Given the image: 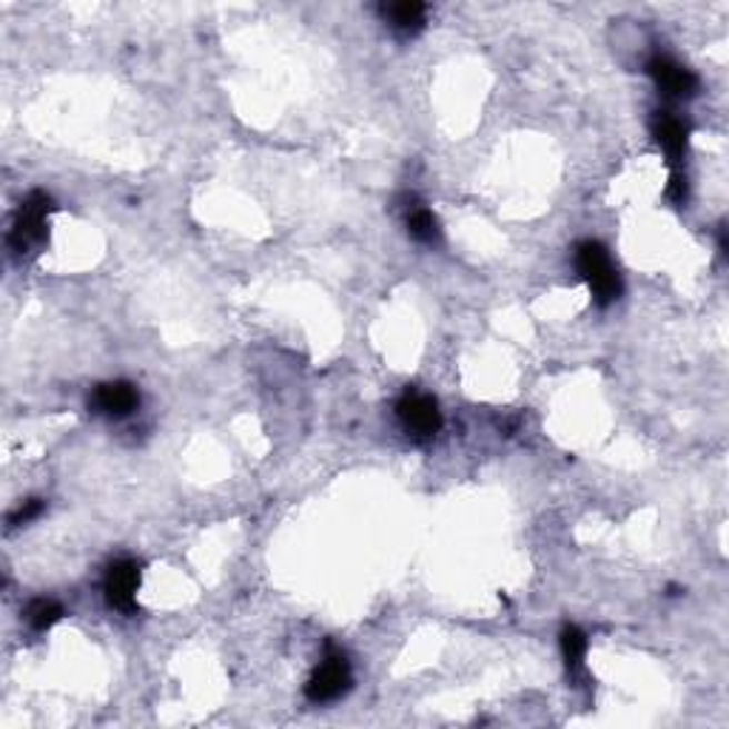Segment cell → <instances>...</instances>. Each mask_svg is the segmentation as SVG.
I'll list each match as a JSON object with an SVG mask.
<instances>
[{
	"mask_svg": "<svg viewBox=\"0 0 729 729\" xmlns=\"http://www.w3.org/2000/svg\"><path fill=\"white\" fill-rule=\"evenodd\" d=\"M576 271H579L581 280L587 282L590 288L592 300L596 306L607 308L621 297V277L619 268L612 266V257L601 242L596 240H585L576 246Z\"/></svg>",
	"mask_w": 729,
	"mask_h": 729,
	"instance_id": "1",
	"label": "cell"
},
{
	"mask_svg": "<svg viewBox=\"0 0 729 729\" xmlns=\"http://www.w3.org/2000/svg\"><path fill=\"white\" fill-rule=\"evenodd\" d=\"M52 211L54 202L46 191H32L27 200L20 202L12 231H9V246H12L14 254H27L29 248L46 240V220Z\"/></svg>",
	"mask_w": 729,
	"mask_h": 729,
	"instance_id": "2",
	"label": "cell"
},
{
	"mask_svg": "<svg viewBox=\"0 0 729 729\" xmlns=\"http://www.w3.org/2000/svg\"><path fill=\"white\" fill-rule=\"evenodd\" d=\"M397 417L410 437L417 439H433L442 428V410H439L437 399L422 391H413V388H408L399 397Z\"/></svg>",
	"mask_w": 729,
	"mask_h": 729,
	"instance_id": "3",
	"label": "cell"
},
{
	"mask_svg": "<svg viewBox=\"0 0 729 729\" xmlns=\"http://www.w3.org/2000/svg\"><path fill=\"white\" fill-rule=\"evenodd\" d=\"M351 690V665L342 652H328L322 665L313 670L306 683V696L311 703H328Z\"/></svg>",
	"mask_w": 729,
	"mask_h": 729,
	"instance_id": "4",
	"label": "cell"
},
{
	"mask_svg": "<svg viewBox=\"0 0 729 729\" xmlns=\"http://www.w3.org/2000/svg\"><path fill=\"white\" fill-rule=\"evenodd\" d=\"M137 587H140V565L134 559H118L111 561L109 570H106V601H109L114 610L131 612L137 610Z\"/></svg>",
	"mask_w": 729,
	"mask_h": 729,
	"instance_id": "5",
	"label": "cell"
},
{
	"mask_svg": "<svg viewBox=\"0 0 729 729\" xmlns=\"http://www.w3.org/2000/svg\"><path fill=\"white\" fill-rule=\"evenodd\" d=\"M89 408L106 419H126L140 408V391L126 379L103 382L91 391Z\"/></svg>",
	"mask_w": 729,
	"mask_h": 729,
	"instance_id": "6",
	"label": "cell"
},
{
	"mask_svg": "<svg viewBox=\"0 0 729 729\" xmlns=\"http://www.w3.org/2000/svg\"><path fill=\"white\" fill-rule=\"evenodd\" d=\"M647 74L656 80L658 91H661L665 98L687 100L698 94L696 74H692L690 69H683V66L676 63L672 58H667V54H656V58L647 63Z\"/></svg>",
	"mask_w": 729,
	"mask_h": 729,
	"instance_id": "7",
	"label": "cell"
},
{
	"mask_svg": "<svg viewBox=\"0 0 729 729\" xmlns=\"http://www.w3.org/2000/svg\"><path fill=\"white\" fill-rule=\"evenodd\" d=\"M652 137L667 154V163L672 171H683V154H687V140H690V126L676 118L672 111H656L652 118Z\"/></svg>",
	"mask_w": 729,
	"mask_h": 729,
	"instance_id": "8",
	"label": "cell"
},
{
	"mask_svg": "<svg viewBox=\"0 0 729 729\" xmlns=\"http://www.w3.org/2000/svg\"><path fill=\"white\" fill-rule=\"evenodd\" d=\"M425 14H428V9H425V3H417V0H402V3L382 7V18L399 34H417L425 27Z\"/></svg>",
	"mask_w": 729,
	"mask_h": 729,
	"instance_id": "9",
	"label": "cell"
},
{
	"mask_svg": "<svg viewBox=\"0 0 729 729\" xmlns=\"http://www.w3.org/2000/svg\"><path fill=\"white\" fill-rule=\"evenodd\" d=\"M405 226H408V234L417 242H422V246H433V242H439V237H442L437 217H433L430 209H425L422 202L408 206V211H405Z\"/></svg>",
	"mask_w": 729,
	"mask_h": 729,
	"instance_id": "10",
	"label": "cell"
},
{
	"mask_svg": "<svg viewBox=\"0 0 729 729\" xmlns=\"http://www.w3.org/2000/svg\"><path fill=\"white\" fill-rule=\"evenodd\" d=\"M561 656H565V665L570 676H579L585 670V658H587V636L576 625H567L559 636Z\"/></svg>",
	"mask_w": 729,
	"mask_h": 729,
	"instance_id": "11",
	"label": "cell"
},
{
	"mask_svg": "<svg viewBox=\"0 0 729 729\" xmlns=\"http://www.w3.org/2000/svg\"><path fill=\"white\" fill-rule=\"evenodd\" d=\"M60 619H63V607L52 599H34L27 607V621L34 632L52 630Z\"/></svg>",
	"mask_w": 729,
	"mask_h": 729,
	"instance_id": "12",
	"label": "cell"
},
{
	"mask_svg": "<svg viewBox=\"0 0 729 729\" xmlns=\"http://www.w3.org/2000/svg\"><path fill=\"white\" fill-rule=\"evenodd\" d=\"M46 510V501L43 499H27L23 505H20L18 510H14L12 516H9V525L12 528H20V525H29V521L38 519L40 513Z\"/></svg>",
	"mask_w": 729,
	"mask_h": 729,
	"instance_id": "13",
	"label": "cell"
},
{
	"mask_svg": "<svg viewBox=\"0 0 729 729\" xmlns=\"http://www.w3.org/2000/svg\"><path fill=\"white\" fill-rule=\"evenodd\" d=\"M667 200L683 206L687 202V174L683 171H672L670 182H667Z\"/></svg>",
	"mask_w": 729,
	"mask_h": 729,
	"instance_id": "14",
	"label": "cell"
}]
</instances>
